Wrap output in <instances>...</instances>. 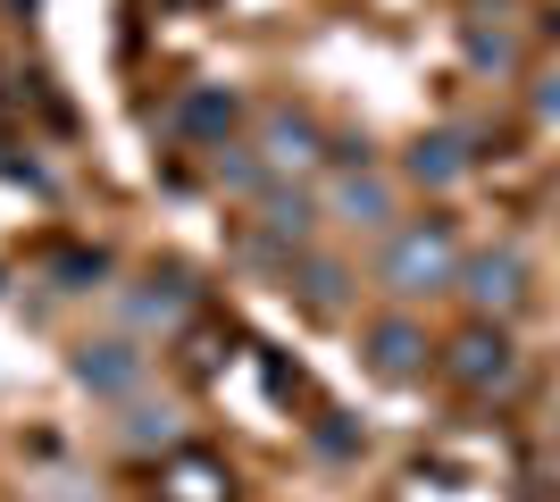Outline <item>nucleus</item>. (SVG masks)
<instances>
[{"label":"nucleus","mask_w":560,"mask_h":502,"mask_svg":"<svg viewBox=\"0 0 560 502\" xmlns=\"http://www.w3.org/2000/svg\"><path fill=\"white\" fill-rule=\"evenodd\" d=\"M452 268H460V252H452L444 218H427V226L385 243V285L394 293H435V285H452Z\"/></svg>","instance_id":"obj_1"},{"label":"nucleus","mask_w":560,"mask_h":502,"mask_svg":"<svg viewBox=\"0 0 560 502\" xmlns=\"http://www.w3.org/2000/svg\"><path fill=\"white\" fill-rule=\"evenodd\" d=\"M460 293L477 311H518V302H527V260H518V252H486V260L460 268Z\"/></svg>","instance_id":"obj_2"},{"label":"nucleus","mask_w":560,"mask_h":502,"mask_svg":"<svg viewBox=\"0 0 560 502\" xmlns=\"http://www.w3.org/2000/svg\"><path fill=\"white\" fill-rule=\"evenodd\" d=\"M511 369H518V360H511V343H502L493 327H468L460 343H452V377H460L468 394H493V385H511Z\"/></svg>","instance_id":"obj_3"},{"label":"nucleus","mask_w":560,"mask_h":502,"mask_svg":"<svg viewBox=\"0 0 560 502\" xmlns=\"http://www.w3.org/2000/svg\"><path fill=\"white\" fill-rule=\"evenodd\" d=\"M75 377L93 385V394H126V385L142 377V352H126V343H84V360H75Z\"/></svg>","instance_id":"obj_4"},{"label":"nucleus","mask_w":560,"mask_h":502,"mask_svg":"<svg viewBox=\"0 0 560 502\" xmlns=\"http://www.w3.org/2000/svg\"><path fill=\"white\" fill-rule=\"evenodd\" d=\"M335 210H343L351 226H385V218H394V185L360 167V176H343V185H335Z\"/></svg>","instance_id":"obj_5"},{"label":"nucleus","mask_w":560,"mask_h":502,"mask_svg":"<svg viewBox=\"0 0 560 502\" xmlns=\"http://www.w3.org/2000/svg\"><path fill=\"white\" fill-rule=\"evenodd\" d=\"M369 360L385 369V377H410V369L427 360V335L410 327V318H385V327L369 335Z\"/></svg>","instance_id":"obj_6"},{"label":"nucleus","mask_w":560,"mask_h":502,"mask_svg":"<svg viewBox=\"0 0 560 502\" xmlns=\"http://www.w3.org/2000/svg\"><path fill=\"white\" fill-rule=\"evenodd\" d=\"M268 160H318V126L310 118H293V109H268Z\"/></svg>","instance_id":"obj_7"},{"label":"nucleus","mask_w":560,"mask_h":502,"mask_svg":"<svg viewBox=\"0 0 560 502\" xmlns=\"http://www.w3.org/2000/svg\"><path fill=\"white\" fill-rule=\"evenodd\" d=\"M410 176H419V185H460V176H468V151L452 143V135H435V143L410 151Z\"/></svg>","instance_id":"obj_8"},{"label":"nucleus","mask_w":560,"mask_h":502,"mask_svg":"<svg viewBox=\"0 0 560 502\" xmlns=\"http://www.w3.org/2000/svg\"><path fill=\"white\" fill-rule=\"evenodd\" d=\"M259 210H268V235H277V243H302L310 235V201H302V192H268Z\"/></svg>","instance_id":"obj_9"},{"label":"nucleus","mask_w":560,"mask_h":502,"mask_svg":"<svg viewBox=\"0 0 560 502\" xmlns=\"http://www.w3.org/2000/svg\"><path fill=\"white\" fill-rule=\"evenodd\" d=\"M302 293H310V302H318V311H335V302H343V268L310 260V268H302Z\"/></svg>","instance_id":"obj_10"},{"label":"nucleus","mask_w":560,"mask_h":502,"mask_svg":"<svg viewBox=\"0 0 560 502\" xmlns=\"http://www.w3.org/2000/svg\"><path fill=\"white\" fill-rule=\"evenodd\" d=\"M226 118H234V101H218V93H192L185 101V126H192V135H218Z\"/></svg>","instance_id":"obj_11"},{"label":"nucleus","mask_w":560,"mask_h":502,"mask_svg":"<svg viewBox=\"0 0 560 502\" xmlns=\"http://www.w3.org/2000/svg\"><path fill=\"white\" fill-rule=\"evenodd\" d=\"M218 176H226V185H259V160L243 143H218Z\"/></svg>","instance_id":"obj_12"},{"label":"nucleus","mask_w":560,"mask_h":502,"mask_svg":"<svg viewBox=\"0 0 560 502\" xmlns=\"http://www.w3.org/2000/svg\"><path fill=\"white\" fill-rule=\"evenodd\" d=\"M468 50H477V59H493V68H511V34H486V25H477V34H468Z\"/></svg>","instance_id":"obj_13"},{"label":"nucleus","mask_w":560,"mask_h":502,"mask_svg":"<svg viewBox=\"0 0 560 502\" xmlns=\"http://www.w3.org/2000/svg\"><path fill=\"white\" fill-rule=\"evenodd\" d=\"M536 109H544V118H560V75H552V84L536 93Z\"/></svg>","instance_id":"obj_14"}]
</instances>
